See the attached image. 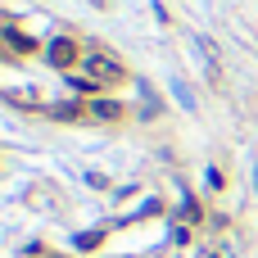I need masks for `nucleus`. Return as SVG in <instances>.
<instances>
[{
  "label": "nucleus",
  "mask_w": 258,
  "mask_h": 258,
  "mask_svg": "<svg viewBox=\"0 0 258 258\" xmlns=\"http://www.w3.org/2000/svg\"><path fill=\"white\" fill-rule=\"evenodd\" d=\"M86 73H91L95 82H113V77H118L122 68H118L113 59H104V54H91V59H86Z\"/></svg>",
  "instance_id": "f257e3e1"
},
{
  "label": "nucleus",
  "mask_w": 258,
  "mask_h": 258,
  "mask_svg": "<svg viewBox=\"0 0 258 258\" xmlns=\"http://www.w3.org/2000/svg\"><path fill=\"white\" fill-rule=\"evenodd\" d=\"M73 54H77V50H73L68 41H54V45H50V59H54V63H68Z\"/></svg>",
  "instance_id": "f03ea898"
}]
</instances>
